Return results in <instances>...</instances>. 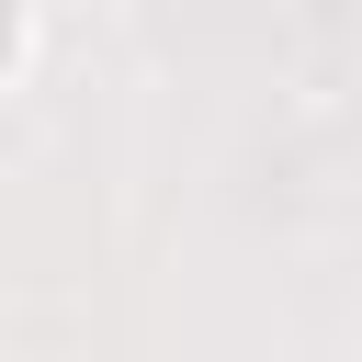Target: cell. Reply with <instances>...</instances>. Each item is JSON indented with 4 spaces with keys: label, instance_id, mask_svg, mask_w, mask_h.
Listing matches in <instances>:
<instances>
[{
    "label": "cell",
    "instance_id": "1",
    "mask_svg": "<svg viewBox=\"0 0 362 362\" xmlns=\"http://www.w3.org/2000/svg\"><path fill=\"white\" fill-rule=\"evenodd\" d=\"M11 45H23V0H0V68H11Z\"/></svg>",
    "mask_w": 362,
    "mask_h": 362
}]
</instances>
